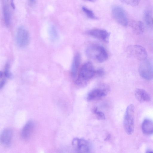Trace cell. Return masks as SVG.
I'll use <instances>...</instances> for the list:
<instances>
[{
    "label": "cell",
    "instance_id": "obj_7",
    "mask_svg": "<svg viewBox=\"0 0 153 153\" xmlns=\"http://www.w3.org/2000/svg\"><path fill=\"white\" fill-rule=\"evenodd\" d=\"M109 91V88L108 85H102L91 91L87 95V100L91 101L100 99L105 96Z\"/></svg>",
    "mask_w": 153,
    "mask_h": 153
},
{
    "label": "cell",
    "instance_id": "obj_12",
    "mask_svg": "<svg viewBox=\"0 0 153 153\" xmlns=\"http://www.w3.org/2000/svg\"><path fill=\"white\" fill-rule=\"evenodd\" d=\"M135 96L137 100L140 102H147L151 100V97L148 93L145 90L138 88L135 91Z\"/></svg>",
    "mask_w": 153,
    "mask_h": 153
},
{
    "label": "cell",
    "instance_id": "obj_1",
    "mask_svg": "<svg viewBox=\"0 0 153 153\" xmlns=\"http://www.w3.org/2000/svg\"><path fill=\"white\" fill-rule=\"evenodd\" d=\"M87 56L96 62L102 63L105 61L108 55L107 51L103 46L97 44L89 46L86 51Z\"/></svg>",
    "mask_w": 153,
    "mask_h": 153
},
{
    "label": "cell",
    "instance_id": "obj_10",
    "mask_svg": "<svg viewBox=\"0 0 153 153\" xmlns=\"http://www.w3.org/2000/svg\"><path fill=\"white\" fill-rule=\"evenodd\" d=\"M88 33L90 36L94 38L106 43L109 42L110 33L105 30L99 29H93L90 30Z\"/></svg>",
    "mask_w": 153,
    "mask_h": 153
},
{
    "label": "cell",
    "instance_id": "obj_29",
    "mask_svg": "<svg viewBox=\"0 0 153 153\" xmlns=\"http://www.w3.org/2000/svg\"><path fill=\"white\" fill-rule=\"evenodd\" d=\"M3 75V73L2 71H0V79L2 77Z\"/></svg>",
    "mask_w": 153,
    "mask_h": 153
},
{
    "label": "cell",
    "instance_id": "obj_22",
    "mask_svg": "<svg viewBox=\"0 0 153 153\" xmlns=\"http://www.w3.org/2000/svg\"><path fill=\"white\" fill-rule=\"evenodd\" d=\"M93 112L96 115L97 118L99 120H103L105 119L104 114L100 111H97V108L96 107L94 108Z\"/></svg>",
    "mask_w": 153,
    "mask_h": 153
},
{
    "label": "cell",
    "instance_id": "obj_2",
    "mask_svg": "<svg viewBox=\"0 0 153 153\" xmlns=\"http://www.w3.org/2000/svg\"><path fill=\"white\" fill-rule=\"evenodd\" d=\"M95 70L92 63L89 62L84 63L82 66L76 80V84L79 86H84L88 81L95 74Z\"/></svg>",
    "mask_w": 153,
    "mask_h": 153
},
{
    "label": "cell",
    "instance_id": "obj_6",
    "mask_svg": "<svg viewBox=\"0 0 153 153\" xmlns=\"http://www.w3.org/2000/svg\"><path fill=\"white\" fill-rule=\"evenodd\" d=\"M111 15L113 18L118 24L124 27L128 24V20L126 12L121 7L116 6L112 7Z\"/></svg>",
    "mask_w": 153,
    "mask_h": 153
},
{
    "label": "cell",
    "instance_id": "obj_16",
    "mask_svg": "<svg viewBox=\"0 0 153 153\" xmlns=\"http://www.w3.org/2000/svg\"><path fill=\"white\" fill-rule=\"evenodd\" d=\"M131 27L133 32L136 35H140L144 32V25L141 21H134L131 24Z\"/></svg>",
    "mask_w": 153,
    "mask_h": 153
},
{
    "label": "cell",
    "instance_id": "obj_26",
    "mask_svg": "<svg viewBox=\"0 0 153 153\" xmlns=\"http://www.w3.org/2000/svg\"><path fill=\"white\" fill-rule=\"evenodd\" d=\"M10 4L13 9H15V7L14 3V0H10Z\"/></svg>",
    "mask_w": 153,
    "mask_h": 153
},
{
    "label": "cell",
    "instance_id": "obj_21",
    "mask_svg": "<svg viewBox=\"0 0 153 153\" xmlns=\"http://www.w3.org/2000/svg\"><path fill=\"white\" fill-rule=\"evenodd\" d=\"M124 3L133 7L138 5L140 0H120Z\"/></svg>",
    "mask_w": 153,
    "mask_h": 153
},
{
    "label": "cell",
    "instance_id": "obj_20",
    "mask_svg": "<svg viewBox=\"0 0 153 153\" xmlns=\"http://www.w3.org/2000/svg\"><path fill=\"white\" fill-rule=\"evenodd\" d=\"M82 9L87 16L91 19H96L98 18L95 16L93 12L85 7H83Z\"/></svg>",
    "mask_w": 153,
    "mask_h": 153
},
{
    "label": "cell",
    "instance_id": "obj_19",
    "mask_svg": "<svg viewBox=\"0 0 153 153\" xmlns=\"http://www.w3.org/2000/svg\"><path fill=\"white\" fill-rule=\"evenodd\" d=\"M49 35L52 41H56L58 39V35L57 32L55 27L51 26L49 30Z\"/></svg>",
    "mask_w": 153,
    "mask_h": 153
},
{
    "label": "cell",
    "instance_id": "obj_30",
    "mask_svg": "<svg viewBox=\"0 0 153 153\" xmlns=\"http://www.w3.org/2000/svg\"><path fill=\"white\" fill-rule=\"evenodd\" d=\"M89 1H90L91 2H94L95 1L97 0H87Z\"/></svg>",
    "mask_w": 153,
    "mask_h": 153
},
{
    "label": "cell",
    "instance_id": "obj_27",
    "mask_svg": "<svg viewBox=\"0 0 153 153\" xmlns=\"http://www.w3.org/2000/svg\"><path fill=\"white\" fill-rule=\"evenodd\" d=\"M146 153H150V152H153V151L152 150L150 149H148L146 151Z\"/></svg>",
    "mask_w": 153,
    "mask_h": 153
},
{
    "label": "cell",
    "instance_id": "obj_24",
    "mask_svg": "<svg viewBox=\"0 0 153 153\" xmlns=\"http://www.w3.org/2000/svg\"><path fill=\"white\" fill-rule=\"evenodd\" d=\"M105 74V71L102 68H99L95 71V74L98 77H102Z\"/></svg>",
    "mask_w": 153,
    "mask_h": 153
},
{
    "label": "cell",
    "instance_id": "obj_8",
    "mask_svg": "<svg viewBox=\"0 0 153 153\" xmlns=\"http://www.w3.org/2000/svg\"><path fill=\"white\" fill-rule=\"evenodd\" d=\"M16 40L18 46L21 47L26 46L29 42V36L27 30L23 27L18 29L16 34Z\"/></svg>",
    "mask_w": 153,
    "mask_h": 153
},
{
    "label": "cell",
    "instance_id": "obj_3",
    "mask_svg": "<svg viewBox=\"0 0 153 153\" xmlns=\"http://www.w3.org/2000/svg\"><path fill=\"white\" fill-rule=\"evenodd\" d=\"M134 106L133 104L129 105L127 107L123 119V126L126 133L131 135L134 130Z\"/></svg>",
    "mask_w": 153,
    "mask_h": 153
},
{
    "label": "cell",
    "instance_id": "obj_15",
    "mask_svg": "<svg viewBox=\"0 0 153 153\" xmlns=\"http://www.w3.org/2000/svg\"><path fill=\"white\" fill-rule=\"evenodd\" d=\"M80 61V56L79 53H77L74 58L71 68V75L73 78H75L76 76Z\"/></svg>",
    "mask_w": 153,
    "mask_h": 153
},
{
    "label": "cell",
    "instance_id": "obj_9",
    "mask_svg": "<svg viewBox=\"0 0 153 153\" xmlns=\"http://www.w3.org/2000/svg\"><path fill=\"white\" fill-rule=\"evenodd\" d=\"M72 144L75 150L78 153H89L90 148L88 143L85 140L76 138L72 141Z\"/></svg>",
    "mask_w": 153,
    "mask_h": 153
},
{
    "label": "cell",
    "instance_id": "obj_11",
    "mask_svg": "<svg viewBox=\"0 0 153 153\" xmlns=\"http://www.w3.org/2000/svg\"><path fill=\"white\" fill-rule=\"evenodd\" d=\"M12 136L11 131L9 129L4 130L0 135V142L3 145L7 146L10 143Z\"/></svg>",
    "mask_w": 153,
    "mask_h": 153
},
{
    "label": "cell",
    "instance_id": "obj_5",
    "mask_svg": "<svg viewBox=\"0 0 153 153\" xmlns=\"http://www.w3.org/2000/svg\"><path fill=\"white\" fill-rule=\"evenodd\" d=\"M126 52L130 56L142 61L146 59L147 52L142 46L139 45H133L128 46Z\"/></svg>",
    "mask_w": 153,
    "mask_h": 153
},
{
    "label": "cell",
    "instance_id": "obj_28",
    "mask_svg": "<svg viewBox=\"0 0 153 153\" xmlns=\"http://www.w3.org/2000/svg\"><path fill=\"white\" fill-rule=\"evenodd\" d=\"M29 2L31 4H33L35 1V0H29Z\"/></svg>",
    "mask_w": 153,
    "mask_h": 153
},
{
    "label": "cell",
    "instance_id": "obj_13",
    "mask_svg": "<svg viewBox=\"0 0 153 153\" xmlns=\"http://www.w3.org/2000/svg\"><path fill=\"white\" fill-rule=\"evenodd\" d=\"M142 129L143 133L145 134L149 135L152 134L153 132L152 121L148 118L144 119L142 123Z\"/></svg>",
    "mask_w": 153,
    "mask_h": 153
},
{
    "label": "cell",
    "instance_id": "obj_25",
    "mask_svg": "<svg viewBox=\"0 0 153 153\" xmlns=\"http://www.w3.org/2000/svg\"><path fill=\"white\" fill-rule=\"evenodd\" d=\"M6 82V80L2 79L0 82V89H1L4 86Z\"/></svg>",
    "mask_w": 153,
    "mask_h": 153
},
{
    "label": "cell",
    "instance_id": "obj_14",
    "mask_svg": "<svg viewBox=\"0 0 153 153\" xmlns=\"http://www.w3.org/2000/svg\"><path fill=\"white\" fill-rule=\"evenodd\" d=\"M34 127L33 122L30 120L28 121L25 124L22 131V136L25 139L28 138L31 134Z\"/></svg>",
    "mask_w": 153,
    "mask_h": 153
},
{
    "label": "cell",
    "instance_id": "obj_17",
    "mask_svg": "<svg viewBox=\"0 0 153 153\" xmlns=\"http://www.w3.org/2000/svg\"><path fill=\"white\" fill-rule=\"evenodd\" d=\"M144 18L147 25L149 28H152L153 26V18L151 11L147 9L144 12Z\"/></svg>",
    "mask_w": 153,
    "mask_h": 153
},
{
    "label": "cell",
    "instance_id": "obj_4",
    "mask_svg": "<svg viewBox=\"0 0 153 153\" xmlns=\"http://www.w3.org/2000/svg\"><path fill=\"white\" fill-rule=\"evenodd\" d=\"M138 67L139 73L142 77L147 81L153 78V66L152 62L146 59L141 61Z\"/></svg>",
    "mask_w": 153,
    "mask_h": 153
},
{
    "label": "cell",
    "instance_id": "obj_18",
    "mask_svg": "<svg viewBox=\"0 0 153 153\" xmlns=\"http://www.w3.org/2000/svg\"><path fill=\"white\" fill-rule=\"evenodd\" d=\"M4 21L7 26H9L10 22V14L8 7L4 5L3 8Z\"/></svg>",
    "mask_w": 153,
    "mask_h": 153
},
{
    "label": "cell",
    "instance_id": "obj_23",
    "mask_svg": "<svg viewBox=\"0 0 153 153\" xmlns=\"http://www.w3.org/2000/svg\"><path fill=\"white\" fill-rule=\"evenodd\" d=\"M9 64L7 63L5 65L4 71V75L7 78H10L12 77V75L9 70Z\"/></svg>",
    "mask_w": 153,
    "mask_h": 153
}]
</instances>
